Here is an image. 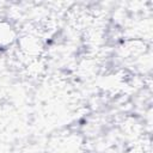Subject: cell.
<instances>
[{
	"label": "cell",
	"instance_id": "1",
	"mask_svg": "<svg viewBox=\"0 0 153 153\" xmlns=\"http://www.w3.org/2000/svg\"><path fill=\"white\" fill-rule=\"evenodd\" d=\"M14 39V31L10 24L0 22V48L10 45Z\"/></svg>",
	"mask_w": 153,
	"mask_h": 153
}]
</instances>
